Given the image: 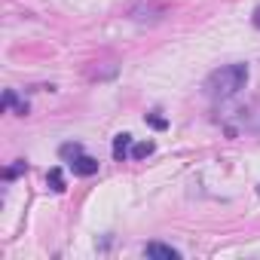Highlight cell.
I'll return each instance as SVG.
<instances>
[{"label": "cell", "mask_w": 260, "mask_h": 260, "mask_svg": "<svg viewBox=\"0 0 260 260\" xmlns=\"http://www.w3.org/2000/svg\"><path fill=\"white\" fill-rule=\"evenodd\" d=\"M248 86V64H223L208 74L205 80V95L211 101H230Z\"/></svg>", "instance_id": "cell-1"}, {"label": "cell", "mask_w": 260, "mask_h": 260, "mask_svg": "<svg viewBox=\"0 0 260 260\" xmlns=\"http://www.w3.org/2000/svg\"><path fill=\"white\" fill-rule=\"evenodd\" d=\"M162 16H166V4H159V0H141V4H135L132 10H128V19L141 22V25H153Z\"/></svg>", "instance_id": "cell-2"}, {"label": "cell", "mask_w": 260, "mask_h": 260, "mask_svg": "<svg viewBox=\"0 0 260 260\" xmlns=\"http://www.w3.org/2000/svg\"><path fill=\"white\" fill-rule=\"evenodd\" d=\"M144 254H147V257H153V260H178V257H181V251H178V248L162 245V242H150V245H144Z\"/></svg>", "instance_id": "cell-3"}, {"label": "cell", "mask_w": 260, "mask_h": 260, "mask_svg": "<svg viewBox=\"0 0 260 260\" xmlns=\"http://www.w3.org/2000/svg\"><path fill=\"white\" fill-rule=\"evenodd\" d=\"M71 169H74V175L89 178V175L98 172V159H92V156H86V153H77V156L71 159Z\"/></svg>", "instance_id": "cell-4"}, {"label": "cell", "mask_w": 260, "mask_h": 260, "mask_svg": "<svg viewBox=\"0 0 260 260\" xmlns=\"http://www.w3.org/2000/svg\"><path fill=\"white\" fill-rule=\"evenodd\" d=\"M236 119H239L245 128H251V132H260V110H257V107H242Z\"/></svg>", "instance_id": "cell-5"}, {"label": "cell", "mask_w": 260, "mask_h": 260, "mask_svg": "<svg viewBox=\"0 0 260 260\" xmlns=\"http://www.w3.org/2000/svg\"><path fill=\"white\" fill-rule=\"evenodd\" d=\"M128 153H132V135H125V132H122V135H116V138H113V159H116V162H122Z\"/></svg>", "instance_id": "cell-6"}, {"label": "cell", "mask_w": 260, "mask_h": 260, "mask_svg": "<svg viewBox=\"0 0 260 260\" xmlns=\"http://www.w3.org/2000/svg\"><path fill=\"white\" fill-rule=\"evenodd\" d=\"M46 184H49L55 193H64V175H61V169H49V175H46Z\"/></svg>", "instance_id": "cell-7"}, {"label": "cell", "mask_w": 260, "mask_h": 260, "mask_svg": "<svg viewBox=\"0 0 260 260\" xmlns=\"http://www.w3.org/2000/svg\"><path fill=\"white\" fill-rule=\"evenodd\" d=\"M153 150H156V147H153V141H141V144H135V147H132V159H147Z\"/></svg>", "instance_id": "cell-8"}, {"label": "cell", "mask_w": 260, "mask_h": 260, "mask_svg": "<svg viewBox=\"0 0 260 260\" xmlns=\"http://www.w3.org/2000/svg\"><path fill=\"white\" fill-rule=\"evenodd\" d=\"M4 107H16V113H19V116H25V113H28V104H19V101H16V92H13V89H10V92L4 95Z\"/></svg>", "instance_id": "cell-9"}, {"label": "cell", "mask_w": 260, "mask_h": 260, "mask_svg": "<svg viewBox=\"0 0 260 260\" xmlns=\"http://www.w3.org/2000/svg\"><path fill=\"white\" fill-rule=\"evenodd\" d=\"M77 153H83L80 144H64V147H61V156H64V159H74Z\"/></svg>", "instance_id": "cell-10"}, {"label": "cell", "mask_w": 260, "mask_h": 260, "mask_svg": "<svg viewBox=\"0 0 260 260\" xmlns=\"http://www.w3.org/2000/svg\"><path fill=\"white\" fill-rule=\"evenodd\" d=\"M19 172H25V162H19V166H13V169H7V181H10V178H16Z\"/></svg>", "instance_id": "cell-11"}, {"label": "cell", "mask_w": 260, "mask_h": 260, "mask_svg": "<svg viewBox=\"0 0 260 260\" xmlns=\"http://www.w3.org/2000/svg\"><path fill=\"white\" fill-rule=\"evenodd\" d=\"M147 122H150L153 128H166V119H159V116H147Z\"/></svg>", "instance_id": "cell-12"}, {"label": "cell", "mask_w": 260, "mask_h": 260, "mask_svg": "<svg viewBox=\"0 0 260 260\" xmlns=\"http://www.w3.org/2000/svg\"><path fill=\"white\" fill-rule=\"evenodd\" d=\"M254 25L260 28V7H257V13H254Z\"/></svg>", "instance_id": "cell-13"}]
</instances>
